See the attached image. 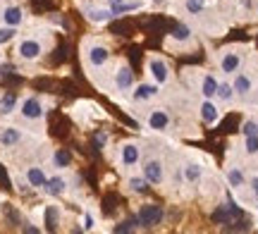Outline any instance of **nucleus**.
Returning a JSON list of instances; mask_svg holds the SVG:
<instances>
[{
  "instance_id": "f257e3e1",
  "label": "nucleus",
  "mask_w": 258,
  "mask_h": 234,
  "mask_svg": "<svg viewBox=\"0 0 258 234\" xmlns=\"http://www.w3.org/2000/svg\"><path fill=\"white\" fill-rule=\"evenodd\" d=\"M163 217H165V210L160 208V206H155V203H146V206H141V210H139V225L141 227H158L160 222H163Z\"/></svg>"
},
{
  "instance_id": "f03ea898",
  "label": "nucleus",
  "mask_w": 258,
  "mask_h": 234,
  "mask_svg": "<svg viewBox=\"0 0 258 234\" xmlns=\"http://www.w3.org/2000/svg\"><path fill=\"white\" fill-rule=\"evenodd\" d=\"M144 180H146L148 184H160V182H163V165H160V160L144 162Z\"/></svg>"
},
{
  "instance_id": "7ed1b4c3",
  "label": "nucleus",
  "mask_w": 258,
  "mask_h": 234,
  "mask_svg": "<svg viewBox=\"0 0 258 234\" xmlns=\"http://www.w3.org/2000/svg\"><path fill=\"white\" fill-rule=\"evenodd\" d=\"M241 217V210L234 206V203H227V206H222L220 210L213 215V220L215 222H220V225H230L232 220H239Z\"/></svg>"
},
{
  "instance_id": "20e7f679",
  "label": "nucleus",
  "mask_w": 258,
  "mask_h": 234,
  "mask_svg": "<svg viewBox=\"0 0 258 234\" xmlns=\"http://www.w3.org/2000/svg\"><path fill=\"white\" fill-rule=\"evenodd\" d=\"M148 70H151L153 79H155L158 84H165L167 79H170V70H167L165 60H160V57H153V60L148 62Z\"/></svg>"
},
{
  "instance_id": "39448f33",
  "label": "nucleus",
  "mask_w": 258,
  "mask_h": 234,
  "mask_svg": "<svg viewBox=\"0 0 258 234\" xmlns=\"http://www.w3.org/2000/svg\"><path fill=\"white\" fill-rule=\"evenodd\" d=\"M148 127H151V129H155V131H163V129L170 127V115H167L163 108L153 110V112H151V117H148Z\"/></svg>"
},
{
  "instance_id": "423d86ee",
  "label": "nucleus",
  "mask_w": 258,
  "mask_h": 234,
  "mask_svg": "<svg viewBox=\"0 0 258 234\" xmlns=\"http://www.w3.org/2000/svg\"><path fill=\"white\" fill-rule=\"evenodd\" d=\"M19 55H22L24 60H36L38 55H41V43H38V41H31V38L22 41V43H19Z\"/></svg>"
},
{
  "instance_id": "0eeeda50",
  "label": "nucleus",
  "mask_w": 258,
  "mask_h": 234,
  "mask_svg": "<svg viewBox=\"0 0 258 234\" xmlns=\"http://www.w3.org/2000/svg\"><path fill=\"white\" fill-rule=\"evenodd\" d=\"M22 115H24L26 120H38V117L43 115V108H41V103H38L36 98H26L24 105H22Z\"/></svg>"
},
{
  "instance_id": "6e6552de",
  "label": "nucleus",
  "mask_w": 258,
  "mask_h": 234,
  "mask_svg": "<svg viewBox=\"0 0 258 234\" xmlns=\"http://www.w3.org/2000/svg\"><path fill=\"white\" fill-rule=\"evenodd\" d=\"M239 65H241V57L237 53H225L220 57V67H222V72H225V74L237 72V70H239Z\"/></svg>"
},
{
  "instance_id": "1a4fd4ad",
  "label": "nucleus",
  "mask_w": 258,
  "mask_h": 234,
  "mask_svg": "<svg viewBox=\"0 0 258 234\" xmlns=\"http://www.w3.org/2000/svg\"><path fill=\"white\" fill-rule=\"evenodd\" d=\"M108 57H110V53H108V48H103V46H93L91 51H89V62H91L93 67L105 65Z\"/></svg>"
},
{
  "instance_id": "9d476101",
  "label": "nucleus",
  "mask_w": 258,
  "mask_h": 234,
  "mask_svg": "<svg viewBox=\"0 0 258 234\" xmlns=\"http://www.w3.org/2000/svg\"><path fill=\"white\" fill-rule=\"evenodd\" d=\"M115 84H117V89L120 91H129L131 89V84H134V74L129 67H120L117 70V79H115Z\"/></svg>"
},
{
  "instance_id": "9b49d317",
  "label": "nucleus",
  "mask_w": 258,
  "mask_h": 234,
  "mask_svg": "<svg viewBox=\"0 0 258 234\" xmlns=\"http://www.w3.org/2000/svg\"><path fill=\"white\" fill-rule=\"evenodd\" d=\"M201 117H203V122H206V125H215V122H218V108H215L210 101H203Z\"/></svg>"
},
{
  "instance_id": "f8f14e48",
  "label": "nucleus",
  "mask_w": 258,
  "mask_h": 234,
  "mask_svg": "<svg viewBox=\"0 0 258 234\" xmlns=\"http://www.w3.org/2000/svg\"><path fill=\"white\" fill-rule=\"evenodd\" d=\"M122 162L125 165H136L139 162V148H136V144L122 146Z\"/></svg>"
},
{
  "instance_id": "ddd939ff",
  "label": "nucleus",
  "mask_w": 258,
  "mask_h": 234,
  "mask_svg": "<svg viewBox=\"0 0 258 234\" xmlns=\"http://www.w3.org/2000/svg\"><path fill=\"white\" fill-rule=\"evenodd\" d=\"M43 189H46V194H51V196H60V194L65 191V180H62V177H53V180H46Z\"/></svg>"
},
{
  "instance_id": "4468645a",
  "label": "nucleus",
  "mask_w": 258,
  "mask_h": 234,
  "mask_svg": "<svg viewBox=\"0 0 258 234\" xmlns=\"http://www.w3.org/2000/svg\"><path fill=\"white\" fill-rule=\"evenodd\" d=\"M215 91H218V81H215V77L206 74V77H203V81H201L203 98H213V96H215Z\"/></svg>"
},
{
  "instance_id": "2eb2a0df",
  "label": "nucleus",
  "mask_w": 258,
  "mask_h": 234,
  "mask_svg": "<svg viewBox=\"0 0 258 234\" xmlns=\"http://www.w3.org/2000/svg\"><path fill=\"white\" fill-rule=\"evenodd\" d=\"M2 19H5V24H7V26H17L19 22L24 19V15H22V10H19V7H7V10L2 12Z\"/></svg>"
},
{
  "instance_id": "dca6fc26",
  "label": "nucleus",
  "mask_w": 258,
  "mask_h": 234,
  "mask_svg": "<svg viewBox=\"0 0 258 234\" xmlns=\"http://www.w3.org/2000/svg\"><path fill=\"white\" fill-rule=\"evenodd\" d=\"M155 93H158V89L153 84H141V86H136V91H134V101H148Z\"/></svg>"
},
{
  "instance_id": "f3484780",
  "label": "nucleus",
  "mask_w": 258,
  "mask_h": 234,
  "mask_svg": "<svg viewBox=\"0 0 258 234\" xmlns=\"http://www.w3.org/2000/svg\"><path fill=\"white\" fill-rule=\"evenodd\" d=\"M22 139V134H19L17 127H7L5 131H2V136H0V141H2V146H15Z\"/></svg>"
},
{
  "instance_id": "a211bd4d",
  "label": "nucleus",
  "mask_w": 258,
  "mask_h": 234,
  "mask_svg": "<svg viewBox=\"0 0 258 234\" xmlns=\"http://www.w3.org/2000/svg\"><path fill=\"white\" fill-rule=\"evenodd\" d=\"M26 180H29L31 186H43V184H46V175H43V170H41V167H29Z\"/></svg>"
},
{
  "instance_id": "6ab92c4d",
  "label": "nucleus",
  "mask_w": 258,
  "mask_h": 234,
  "mask_svg": "<svg viewBox=\"0 0 258 234\" xmlns=\"http://www.w3.org/2000/svg\"><path fill=\"white\" fill-rule=\"evenodd\" d=\"M232 89L237 91L239 96H246V93L251 91V79H249L246 74H239V77L234 79V86H232Z\"/></svg>"
},
{
  "instance_id": "aec40b11",
  "label": "nucleus",
  "mask_w": 258,
  "mask_h": 234,
  "mask_svg": "<svg viewBox=\"0 0 258 234\" xmlns=\"http://www.w3.org/2000/svg\"><path fill=\"white\" fill-rule=\"evenodd\" d=\"M201 175H203V167L199 165V162H191V165H186L184 167V180L186 182H196Z\"/></svg>"
},
{
  "instance_id": "412c9836",
  "label": "nucleus",
  "mask_w": 258,
  "mask_h": 234,
  "mask_svg": "<svg viewBox=\"0 0 258 234\" xmlns=\"http://www.w3.org/2000/svg\"><path fill=\"white\" fill-rule=\"evenodd\" d=\"M215 96L220 98V101H232V96H234V89L230 86V84H218V91H215Z\"/></svg>"
},
{
  "instance_id": "4be33fe9",
  "label": "nucleus",
  "mask_w": 258,
  "mask_h": 234,
  "mask_svg": "<svg viewBox=\"0 0 258 234\" xmlns=\"http://www.w3.org/2000/svg\"><path fill=\"white\" fill-rule=\"evenodd\" d=\"M15 103H17V98H15V93H7L2 101H0V112L2 115H7V112H12V108H15Z\"/></svg>"
},
{
  "instance_id": "5701e85b",
  "label": "nucleus",
  "mask_w": 258,
  "mask_h": 234,
  "mask_svg": "<svg viewBox=\"0 0 258 234\" xmlns=\"http://www.w3.org/2000/svg\"><path fill=\"white\" fill-rule=\"evenodd\" d=\"M227 180H230L232 186H241V184H244V172H241L239 167H232V170L227 172Z\"/></svg>"
},
{
  "instance_id": "b1692460",
  "label": "nucleus",
  "mask_w": 258,
  "mask_h": 234,
  "mask_svg": "<svg viewBox=\"0 0 258 234\" xmlns=\"http://www.w3.org/2000/svg\"><path fill=\"white\" fill-rule=\"evenodd\" d=\"M189 36H191V29H189L186 24L175 26V31H172V38H175V41H189Z\"/></svg>"
},
{
  "instance_id": "393cba45",
  "label": "nucleus",
  "mask_w": 258,
  "mask_h": 234,
  "mask_svg": "<svg viewBox=\"0 0 258 234\" xmlns=\"http://www.w3.org/2000/svg\"><path fill=\"white\" fill-rule=\"evenodd\" d=\"M184 7L191 15H199V12H203V7H206V0H186Z\"/></svg>"
},
{
  "instance_id": "a878e982",
  "label": "nucleus",
  "mask_w": 258,
  "mask_h": 234,
  "mask_svg": "<svg viewBox=\"0 0 258 234\" xmlns=\"http://www.w3.org/2000/svg\"><path fill=\"white\" fill-rule=\"evenodd\" d=\"M244 148H246V153H249V156L258 153V134H249V136H246V144H244Z\"/></svg>"
},
{
  "instance_id": "bb28decb",
  "label": "nucleus",
  "mask_w": 258,
  "mask_h": 234,
  "mask_svg": "<svg viewBox=\"0 0 258 234\" xmlns=\"http://www.w3.org/2000/svg\"><path fill=\"white\" fill-rule=\"evenodd\" d=\"M70 162H72L70 151H57V153H55V165H57V167H67Z\"/></svg>"
},
{
  "instance_id": "cd10ccee",
  "label": "nucleus",
  "mask_w": 258,
  "mask_h": 234,
  "mask_svg": "<svg viewBox=\"0 0 258 234\" xmlns=\"http://www.w3.org/2000/svg\"><path fill=\"white\" fill-rule=\"evenodd\" d=\"M129 186H131L136 194H141V191H146V189H148V182L144 180V177H141V180H139V177H134V180H129Z\"/></svg>"
},
{
  "instance_id": "c85d7f7f",
  "label": "nucleus",
  "mask_w": 258,
  "mask_h": 234,
  "mask_svg": "<svg viewBox=\"0 0 258 234\" xmlns=\"http://www.w3.org/2000/svg\"><path fill=\"white\" fill-rule=\"evenodd\" d=\"M136 222H139V220H136V217H134V220H125V222H120V225H117V227H115V232H117V234H122V232H131V230H134V225H136Z\"/></svg>"
},
{
  "instance_id": "c756f323",
  "label": "nucleus",
  "mask_w": 258,
  "mask_h": 234,
  "mask_svg": "<svg viewBox=\"0 0 258 234\" xmlns=\"http://www.w3.org/2000/svg\"><path fill=\"white\" fill-rule=\"evenodd\" d=\"M89 17H91L93 22H105V19H110V17H112V12H105V10H93Z\"/></svg>"
},
{
  "instance_id": "7c9ffc66",
  "label": "nucleus",
  "mask_w": 258,
  "mask_h": 234,
  "mask_svg": "<svg viewBox=\"0 0 258 234\" xmlns=\"http://www.w3.org/2000/svg\"><path fill=\"white\" fill-rule=\"evenodd\" d=\"M15 38V26H7V29H0V43H7Z\"/></svg>"
},
{
  "instance_id": "2f4dec72",
  "label": "nucleus",
  "mask_w": 258,
  "mask_h": 234,
  "mask_svg": "<svg viewBox=\"0 0 258 234\" xmlns=\"http://www.w3.org/2000/svg\"><path fill=\"white\" fill-rule=\"evenodd\" d=\"M241 131H244V136H249V134H258V125L256 122H246V125L241 127Z\"/></svg>"
},
{
  "instance_id": "473e14b6",
  "label": "nucleus",
  "mask_w": 258,
  "mask_h": 234,
  "mask_svg": "<svg viewBox=\"0 0 258 234\" xmlns=\"http://www.w3.org/2000/svg\"><path fill=\"white\" fill-rule=\"evenodd\" d=\"M48 227H55V208H48Z\"/></svg>"
},
{
  "instance_id": "72a5a7b5",
  "label": "nucleus",
  "mask_w": 258,
  "mask_h": 234,
  "mask_svg": "<svg viewBox=\"0 0 258 234\" xmlns=\"http://www.w3.org/2000/svg\"><path fill=\"white\" fill-rule=\"evenodd\" d=\"M105 141H108V136H105V134H98V136H96V146H103Z\"/></svg>"
},
{
  "instance_id": "f704fd0d",
  "label": "nucleus",
  "mask_w": 258,
  "mask_h": 234,
  "mask_svg": "<svg viewBox=\"0 0 258 234\" xmlns=\"http://www.w3.org/2000/svg\"><path fill=\"white\" fill-rule=\"evenodd\" d=\"M84 227H86V230H91V227H93V217L91 215L84 217Z\"/></svg>"
},
{
  "instance_id": "c9c22d12",
  "label": "nucleus",
  "mask_w": 258,
  "mask_h": 234,
  "mask_svg": "<svg viewBox=\"0 0 258 234\" xmlns=\"http://www.w3.org/2000/svg\"><path fill=\"white\" fill-rule=\"evenodd\" d=\"M251 189H254V194L258 196V177H254V180H251Z\"/></svg>"
},
{
  "instance_id": "e433bc0d",
  "label": "nucleus",
  "mask_w": 258,
  "mask_h": 234,
  "mask_svg": "<svg viewBox=\"0 0 258 234\" xmlns=\"http://www.w3.org/2000/svg\"><path fill=\"white\" fill-rule=\"evenodd\" d=\"M112 5H122V0H110Z\"/></svg>"
}]
</instances>
